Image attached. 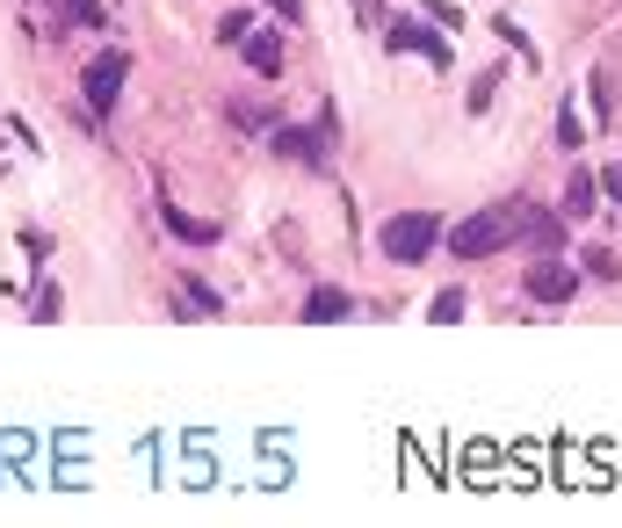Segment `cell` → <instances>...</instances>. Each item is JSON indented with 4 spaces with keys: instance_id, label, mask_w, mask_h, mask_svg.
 <instances>
[{
    "instance_id": "obj_16",
    "label": "cell",
    "mask_w": 622,
    "mask_h": 528,
    "mask_svg": "<svg viewBox=\"0 0 622 528\" xmlns=\"http://www.w3.org/2000/svg\"><path fill=\"white\" fill-rule=\"evenodd\" d=\"M246 30H254V15H246V8H232V15L218 22V44H246Z\"/></svg>"
},
{
    "instance_id": "obj_3",
    "label": "cell",
    "mask_w": 622,
    "mask_h": 528,
    "mask_svg": "<svg viewBox=\"0 0 622 528\" xmlns=\"http://www.w3.org/2000/svg\"><path fill=\"white\" fill-rule=\"evenodd\" d=\"M123 80H131V58L123 52H102L95 66H87V80H80V94H87V116L102 124L109 109H116V94H123Z\"/></svg>"
},
{
    "instance_id": "obj_17",
    "label": "cell",
    "mask_w": 622,
    "mask_h": 528,
    "mask_svg": "<svg viewBox=\"0 0 622 528\" xmlns=\"http://www.w3.org/2000/svg\"><path fill=\"white\" fill-rule=\"evenodd\" d=\"M36 318H44V326H52V318H66V297H58L52 282H44V290H36Z\"/></svg>"
},
{
    "instance_id": "obj_4",
    "label": "cell",
    "mask_w": 622,
    "mask_h": 528,
    "mask_svg": "<svg viewBox=\"0 0 622 528\" xmlns=\"http://www.w3.org/2000/svg\"><path fill=\"white\" fill-rule=\"evenodd\" d=\"M571 290H579V268L557 261V254H543V261L529 268V297H536V304H565Z\"/></svg>"
},
{
    "instance_id": "obj_8",
    "label": "cell",
    "mask_w": 622,
    "mask_h": 528,
    "mask_svg": "<svg viewBox=\"0 0 622 528\" xmlns=\"http://www.w3.org/2000/svg\"><path fill=\"white\" fill-rule=\"evenodd\" d=\"M521 239H536L543 254H557V247H565V217H557V211H536V203H529V217H521Z\"/></svg>"
},
{
    "instance_id": "obj_1",
    "label": "cell",
    "mask_w": 622,
    "mask_h": 528,
    "mask_svg": "<svg viewBox=\"0 0 622 528\" xmlns=\"http://www.w3.org/2000/svg\"><path fill=\"white\" fill-rule=\"evenodd\" d=\"M521 217H529V203H492V211L464 217V225L449 232V247L464 254V261H485V254H507L521 239Z\"/></svg>"
},
{
    "instance_id": "obj_5",
    "label": "cell",
    "mask_w": 622,
    "mask_h": 528,
    "mask_svg": "<svg viewBox=\"0 0 622 528\" xmlns=\"http://www.w3.org/2000/svg\"><path fill=\"white\" fill-rule=\"evenodd\" d=\"M391 52H413V58H427V66H449V44H442V36L434 30H420V22H391Z\"/></svg>"
},
{
    "instance_id": "obj_19",
    "label": "cell",
    "mask_w": 622,
    "mask_h": 528,
    "mask_svg": "<svg viewBox=\"0 0 622 528\" xmlns=\"http://www.w3.org/2000/svg\"><path fill=\"white\" fill-rule=\"evenodd\" d=\"M268 8H276L282 22H304V0H268Z\"/></svg>"
},
{
    "instance_id": "obj_18",
    "label": "cell",
    "mask_w": 622,
    "mask_h": 528,
    "mask_svg": "<svg viewBox=\"0 0 622 528\" xmlns=\"http://www.w3.org/2000/svg\"><path fill=\"white\" fill-rule=\"evenodd\" d=\"M492 30H500L507 44H514V52H529V58H536V44H529V36H521V22H507V15H500V22H492Z\"/></svg>"
},
{
    "instance_id": "obj_10",
    "label": "cell",
    "mask_w": 622,
    "mask_h": 528,
    "mask_svg": "<svg viewBox=\"0 0 622 528\" xmlns=\"http://www.w3.org/2000/svg\"><path fill=\"white\" fill-rule=\"evenodd\" d=\"M167 232H174V239H196V247H210V239H218V225H203V217H181L174 203H167Z\"/></svg>"
},
{
    "instance_id": "obj_7",
    "label": "cell",
    "mask_w": 622,
    "mask_h": 528,
    "mask_svg": "<svg viewBox=\"0 0 622 528\" xmlns=\"http://www.w3.org/2000/svg\"><path fill=\"white\" fill-rule=\"evenodd\" d=\"M347 312H355V304H347V290H333V282H319V290L304 297V318H311V326H341Z\"/></svg>"
},
{
    "instance_id": "obj_12",
    "label": "cell",
    "mask_w": 622,
    "mask_h": 528,
    "mask_svg": "<svg viewBox=\"0 0 622 528\" xmlns=\"http://www.w3.org/2000/svg\"><path fill=\"white\" fill-rule=\"evenodd\" d=\"M58 8H66L73 22H80V30H109V15H102V0H58Z\"/></svg>"
},
{
    "instance_id": "obj_9",
    "label": "cell",
    "mask_w": 622,
    "mask_h": 528,
    "mask_svg": "<svg viewBox=\"0 0 622 528\" xmlns=\"http://www.w3.org/2000/svg\"><path fill=\"white\" fill-rule=\"evenodd\" d=\"M593 195H601V175H587V167H579V175L565 181V217H587Z\"/></svg>"
},
{
    "instance_id": "obj_13",
    "label": "cell",
    "mask_w": 622,
    "mask_h": 528,
    "mask_svg": "<svg viewBox=\"0 0 622 528\" xmlns=\"http://www.w3.org/2000/svg\"><path fill=\"white\" fill-rule=\"evenodd\" d=\"M557 145H565V153H579V145H587V131H579V109H557Z\"/></svg>"
},
{
    "instance_id": "obj_20",
    "label": "cell",
    "mask_w": 622,
    "mask_h": 528,
    "mask_svg": "<svg viewBox=\"0 0 622 528\" xmlns=\"http://www.w3.org/2000/svg\"><path fill=\"white\" fill-rule=\"evenodd\" d=\"M355 15H363V22H377V0H355Z\"/></svg>"
},
{
    "instance_id": "obj_11",
    "label": "cell",
    "mask_w": 622,
    "mask_h": 528,
    "mask_svg": "<svg viewBox=\"0 0 622 528\" xmlns=\"http://www.w3.org/2000/svg\"><path fill=\"white\" fill-rule=\"evenodd\" d=\"M181 297L196 304V318H218V290L210 282H196V276H181Z\"/></svg>"
},
{
    "instance_id": "obj_2",
    "label": "cell",
    "mask_w": 622,
    "mask_h": 528,
    "mask_svg": "<svg viewBox=\"0 0 622 528\" xmlns=\"http://www.w3.org/2000/svg\"><path fill=\"white\" fill-rule=\"evenodd\" d=\"M434 239H442V217H434V211H406V217H391V225L377 232L384 261H398V268L427 261V254H434Z\"/></svg>"
},
{
    "instance_id": "obj_15",
    "label": "cell",
    "mask_w": 622,
    "mask_h": 528,
    "mask_svg": "<svg viewBox=\"0 0 622 528\" xmlns=\"http://www.w3.org/2000/svg\"><path fill=\"white\" fill-rule=\"evenodd\" d=\"M427 318H434V326H456V318H464V290H442Z\"/></svg>"
},
{
    "instance_id": "obj_14",
    "label": "cell",
    "mask_w": 622,
    "mask_h": 528,
    "mask_svg": "<svg viewBox=\"0 0 622 528\" xmlns=\"http://www.w3.org/2000/svg\"><path fill=\"white\" fill-rule=\"evenodd\" d=\"M492 88H500V72H478V80H470V94H464L470 116H478V109H492Z\"/></svg>"
},
{
    "instance_id": "obj_6",
    "label": "cell",
    "mask_w": 622,
    "mask_h": 528,
    "mask_svg": "<svg viewBox=\"0 0 622 528\" xmlns=\"http://www.w3.org/2000/svg\"><path fill=\"white\" fill-rule=\"evenodd\" d=\"M240 52H246V66H254L260 80H276V72H282V44H276V30H246Z\"/></svg>"
},
{
    "instance_id": "obj_21",
    "label": "cell",
    "mask_w": 622,
    "mask_h": 528,
    "mask_svg": "<svg viewBox=\"0 0 622 528\" xmlns=\"http://www.w3.org/2000/svg\"><path fill=\"white\" fill-rule=\"evenodd\" d=\"M601 181H608V189H615V195H622V167H608V175H601Z\"/></svg>"
}]
</instances>
